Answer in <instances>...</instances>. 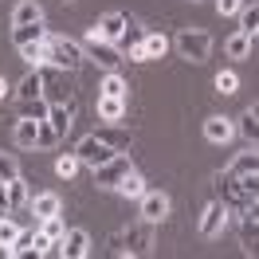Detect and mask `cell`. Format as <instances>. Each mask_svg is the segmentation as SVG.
I'll list each match as a JSON object with an SVG mask.
<instances>
[{
	"label": "cell",
	"mask_w": 259,
	"mask_h": 259,
	"mask_svg": "<svg viewBox=\"0 0 259 259\" xmlns=\"http://www.w3.org/2000/svg\"><path fill=\"white\" fill-rule=\"evenodd\" d=\"M16 24H44V8L35 4V0H20L16 12H12V28Z\"/></svg>",
	"instance_id": "obj_21"
},
{
	"label": "cell",
	"mask_w": 259,
	"mask_h": 259,
	"mask_svg": "<svg viewBox=\"0 0 259 259\" xmlns=\"http://www.w3.org/2000/svg\"><path fill=\"white\" fill-rule=\"evenodd\" d=\"M236 87H240L236 71H220V75H216V91H220V95H236Z\"/></svg>",
	"instance_id": "obj_36"
},
{
	"label": "cell",
	"mask_w": 259,
	"mask_h": 259,
	"mask_svg": "<svg viewBox=\"0 0 259 259\" xmlns=\"http://www.w3.org/2000/svg\"><path fill=\"white\" fill-rule=\"evenodd\" d=\"M98 95H110V98H126V79L118 71H106V79L98 87Z\"/></svg>",
	"instance_id": "obj_27"
},
{
	"label": "cell",
	"mask_w": 259,
	"mask_h": 259,
	"mask_svg": "<svg viewBox=\"0 0 259 259\" xmlns=\"http://www.w3.org/2000/svg\"><path fill=\"white\" fill-rule=\"evenodd\" d=\"M216 189L224 193V200L228 204H243L247 200V193H243V185H240V177L228 169V173H216Z\"/></svg>",
	"instance_id": "obj_14"
},
{
	"label": "cell",
	"mask_w": 259,
	"mask_h": 259,
	"mask_svg": "<svg viewBox=\"0 0 259 259\" xmlns=\"http://www.w3.org/2000/svg\"><path fill=\"white\" fill-rule=\"evenodd\" d=\"M118 193L126 196V200H142V196H146V181H142L134 169H130L126 177H122V185H118Z\"/></svg>",
	"instance_id": "obj_25"
},
{
	"label": "cell",
	"mask_w": 259,
	"mask_h": 259,
	"mask_svg": "<svg viewBox=\"0 0 259 259\" xmlns=\"http://www.w3.org/2000/svg\"><path fill=\"white\" fill-rule=\"evenodd\" d=\"M126 51H130V59H134V63H149V55H146L142 44H138V48H126Z\"/></svg>",
	"instance_id": "obj_43"
},
{
	"label": "cell",
	"mask_w": 259,
	"mask_h": 259,
	"mask_svg": "<svg viewBox=\"0 0 259 259\" xmlns=\"http://www.w3.org/2000/svg\"><path fill=\"white\" fill-rule=\"evenodd\" d=\"M236 130H240L251 146H259V118H255L251 110H243V118H240V126H236Z\"/></svg>",
	"instance_id": "obj_31"
},
{
	"label": "cell",
	"mask_w": 259,
	"mask_h": 259,
	"mask_svg": "<svg viewBox=\"0 0 259 259\" xmlns=\"http://www.w3.org/2000/svg\"><path fill=\"white\" fill-rule=\"evenodd\" d=\"M204 138H208L212 146H228L236 138V122L224 118V114H212V118H204Z\"/></svg>",
	"instance_id": "obj_8"
},
{
	"label": "cell",
	"mask_w": 259,
	"mask_h": 259,
	"mask_svg": "<svg viewBox=\"0 0 259 259\" xmlns=\"http://www.w3.org/2000/svg\"><path fill=\"white\" fill-rule=\"evenodd\" d=\"M12 138H16L20 149H35V142H39V122H35V118H20Z\"/></svg>",
	"instance_id": "obj_18"
},
{
	"label": "cell",
	"mask_w": 259,
	"mask_h": 259,
	"mask_svg": "<svg viewBox=\"0 0 259 259\" xmlns=\"http://www.w3.org/2000/svg\"><path fill=\"white\" fill-rule=\"evenodd\" d=\"M28 208H32L35 220H44V216H59L63 204H59V196H55V193H35L32 200H28Z\"/></svg>",
	"instance_id": "obj_17"
},
{
	"label": "cell",
	"mask_w": 259,
	"mask_h": 259,
	"mask_svg": "<svg viewBox=\"0 0 259 259\" xmlns=\"http://www.w3.org/2000/svg\"><path fill=\"white\" fill-rule=\"evenodd\" d=\"M240 8H243V0H216V12L220 16H240Z\"/></svg>",
	"instance_id": "obj_41"
},
{
	"label": "cell",
	"mask_w": 259,
	"mask_h": 259,
	"mask_svg": "<svg viewBox=\"0 0 259 259\" xmlns=\"http://www.w3.org/2000/svg\"><path fill=\"white\" fill-rule=\"evenodd\" d=\"M16 236H20V228H16V220H12V212H8V216L0 220V243H12Z\"/></svg>",
	"instance_id": "obj_38"
},
{
	"label": "cell",
	"mask_w": 259,
	"mask_h": 259,
	"mask_svg": "<svg viewBox=\"0 0 259 259\" xmlns=\"http://www.w3.org/2000/svg\"><path fill=\"white\" fill-rule=\"evenodd\" d=\"M126 24H130L126 12H106V16L98 20V32H102V39H110V44H122V35H126Z\"/></svg>",
	"instance_id": "obj_11"
},
{
	"label": "cell",
	"mask_w": 259,
	"mask_h": 259,
	"mask_svg": "<svg viewBox=\"0 0 259 259\" xmlns=\"http://www.w3.org/2000/svg\"><path fill=\"white\" fill-rule=\"evenodd\" d=\"M247 110H251V114H255V118H259V102H255V106H247Z\"/></svg>",
	"instance_id": "obj_46"
},
{
	"label": "cell",
	"mask_w": 259,
	"mask_h": 259,
	"mask_svg": "<svg viewBox=\"0 0 259 259\" xmlns=\"http://www.w3.org/2000/svg\"><path fill=\"white\" fill-rule=\"evenodd\" d=\"M232 173H236V177H247V173H259V149L251 146L247 153H236V161H232Z\"/></svg>",
	"instance_id": "obj_24"
},
{
	"label": "cell",
	"mask_w": 259,
	"mask_h": 259,
	"mask_svg": "<svg viewBox=\"0 0 259 259\" xmlns=\"http://www.w3.org/2000/svg\"><path fill=\"white\" fill-rule=\"evenodd\" d=\"M247 216H251V220H259V196H251V204H247Z\"/></svg>",
	"instance_id": "obj_44"
},
{
	"label": "cell",
	"mask_w": 259,
	"mask_h": 259,
	"mask_svg": "<svg viewBox=\"0 0 259 259\" xmlns=\"http://www.w3.org/2000/svg\"><path fill=\"white\" fill-rule=\"evenodd\" d=\"M87 51H91L98 63L106 67V71H118V67H122V48H118V44H110V39H102L98 24L87 32Z\"/></svg>",
	"instance_id": "obj_5"
},
{
	"label": "cell",
	"mask_w": 259,
	"mask_h": 259,
	"mask_svg": "<svg viewBox=\"0 0 259 259\" xmlns=\"http://www.w3.org/2000/svg\"><path fill=\"white\" fill-rule=\"evenodd\" d=\"M177 51H181V59H189V63H204L212 51V35L200 32V28H185L177 35Z\"/></svg>",
	"instance_id": "obj_4"
},
{
	"label": "cell",
	"mask_w": 259,
	"mask_h": 259,
	"mask_svg": "<svg viewBox=\"0 0 259 259\" xmlns=\"http://www.w3.org/2000/svg\"><path fill=\"white\" fill-rule=\"evenodd\" d=\"M12 177H20L16 157H12V153H0V181H12Z\"/></svg>",
	"instance_id": "obj_39"
},
{
	"label": "cell",
	"mask_w": 259,
	"mask_h": 259,
	"mask_svg": "<svg viewBox=\"0 0 259 259\" xmlns=\"http://www.w3.org/2000/svg\"><path fill=\"white\" fill-rule=\"evenodd\" d=\"M4 95H8V82H4V79H0V98H4Z\"/></svg>",
	"instance_id": "obj_45"
},
{
	"label": "cell",
	"mask_w": 259,
	"mask_h": 259,
	"mask_svg": "<svg viewBox=\"0 0 259 259\" xmlns=\"http://www.w3.org/2000/svg\"><path fill=\"white\" fill-rule=\"evenodd\" d=\"M48 110H51L48 98H24V102H20V118H35V122H44Z\"/></svg>",
	"instance_id": "obj_26"
},
{
	"label": "cell",
	"mask_w": 259,
	"mask_h": 259,
	"mask_svg": "<svg viewBox=\"0 0 259 259\" xmlns=\"http://www.w3.org/2000/svg\"><path fill=\"white\" fill-rule=\"evenodd\" d=\"M48 39V32L39 28V24H16L12 28V44L16 48H24V44H44Z\"/></svg>",
	"instance_id": "obj_22"
},
{
	"label": "cell",
	"mask_w": 259,
	"mask_h": 259,
	"mask_svg": "<svg viewBox=\"0 0 259 259\" xmlns=\"http://www.w3.org/2000/svg\"><path fill=\"white\" fill-rule=\"evenodd\" d=\"M247 51H251V35L247 32H236L228 39V55H232V59H247Z\"/></svg>",
	"instance_id": "obj_29"
},
{
	"label": "cell",
	"mask_w": 259,
	"mask_h": 259,
	"mask_svg": "<svg viewBox=\"0 0 259 259\" xmlns=\"http://www.w3.org/2000/svg\"><path fill=\"white\" fill-rule=\"evenodd\" d=\"M228 224V208L220 204V200H212L208 208H204V216H200V236L204 240H212V236H220V228Z\"/></svg>",
	"instance_id": "obj_9"
},
{
	"label": "cell",
	"mask_w": 259,
	"mask_h": 259,
	"mask_svg": "<svg viewBox=\"0 0 259 259\" xmlns=\"http://www.w3.org/2000/svg\"><path fill=\"white\" fill-rule=\"evenodd\" d=\"M20 55H24L32 67H44V63H48V44H24Z\"/></svg>",
	"instance_id": "obj_32"
},
{
	"label": "cell",
	"mask_w": 259,
	"mask_h": 259,
	"mask_svg": "<svg viewBox=\"0 0 259 259\" xmlns=\"http://www.w3.org/2000/svg\"><path fill=\"white\" fill-rule=\"evenodd\" d=\"M240 185H243V193H247V200H251V196H259V173H247V177H240Z\"/></svg>",
	"instance_id": "obj_42"
},
{
	"label": "cell",
	"mask_w": 259,
	"mask_h": 259,
	"mask_svg": "<svg viewBox=\"0 0 259 259\" xmlns=\"http://www.w3.org/2000/svg\"><path fill=\"white\" fill-rule=\"evenodd\" d=\"M32 240H35V232H20L16 240H12V251H16V255H28V251H32Z\"/></svg>",
	"instance_id": "obj_40"
},
{
	"label": "cell",
	"mask_w": 259,
	"mask_h": 259,
	"mask_svg": "<svg viewBox=\"0 0 259 259\" xmlns=\"http://www.w3.org/2000/svg\"><path fill=\"white\" fill-rule=\"evenodd\" d=\"M95 138H98V142H106L110 149H118V153H126V149H130V134L118 126V122H102V126L95 130Z\"/></svg>",
	"instance_id": "obj_12"
},
{
	"label": "cell",
	"mask_w": 259,
	"mask_h": 259,
	"mask_svg": "<svg viewBox=\"0 0 259 259\" xmlns=\"http://www.w3.org/2000/svg\"><path fill=\"white\" fill-rule=\"evenodd\" d=\"M142 216L153 220V224H161L165 216H169V196L165 193H149L146 189V196H142Z\"/></svg>",
	"instance_id": "obj_13"
},
{
	"label": "cell",
	"mask_w": 259,
	"mask_h": 259,
	"mask_svg": "<svg viewBox=\"0 0 259 259\" xmlns=\"http://www.w3.org/2000/svg\"><path fill=\"white\" fill-rule=\"evenodd\" d=\"M0 185H4V181H0Z\"/></svg>",
	"instance_id": "obj_49"
},
{
	"label": "cell",
	"mask_w": 259,
	"mask_h": 259,
	"mask_svg": "<svg viewBox=\"0 0 259 259\" xmlns=\"http://www.w3.org/2000/svg\"><path fill=\"white\" fill-rule=\"evenodd\" d=\"M153 251V220H138L122 232V255H149Z\"/></svg>",
	"instance_id": "obj_3"
},
{
	"label": "cell",
	"mask_w": 259,
	"mask_h": 259,
	"mask_svg": "<svg viewBox=\"0 0 259 259\" xmlns=\"http://www.w3.org/2000/svg\"><path fill=\"white\" fill-rule=\"evenodd\" d=\"M122 114H126V98L98 95V118L102 122H122Z\"/></svg>",
	"instance_id": "obj_19"
},
{
	"label": "cell",
	"mask_w": 259,
	"mask_h": 259,
	"mask_svg": "<svg viewBox=\"0 0 259 259\" xmlns=\"http://www.w3.org/2000/svg\"><path fill=\"white\" fill-rule=\"evenodd\" d=\"M87 251H91V236H87L82 228L63 232V255H67V259H82Z\"/></svg>",
	"instance_id": "obj_15"
},
{
	"label": "cell",
	"mask_w": 259,
	"mask_h": 259,
	"mask_svg": "<svg viewBox=\"0 0 259 259\" xmlns=\"http://www.w3.org/2000/svg\"><path fill=\"white\" fill-rule=\"evenodd\" d=\"M16 98H20V102H24V98H44V79H39V71H35V67L24 75V82L16 87Z\"/></svg>",
	"instance_id": "obj_23"
},
{
	"label": "cell",
	"mask_w": 259,
	"mask_h": 259,
	"mask_svg": "<svg viewBox=\"0 0 259 259\" xmlns=\"http://www.w3.org/2000/svg\"><path fill=\"white\" fill-rule=\"evenodd\" d=\"M44 44H48V63L63 67V71H79L82 67V48L75 39H67V35H48Z\"/></svg>",
	"instance_id": "obj_2"
},
{
	"label": "cell",
	"mask_w": 259,
	"mask_h": 259,
	"mask_svg": "<svg viewBox=\"0 0 259 259\" xmlns=\"http://www.w3.org/2000/svg\"><path fill=\"white\" fill-rule=\"evenodd\" d=\"M4 193H8V212L28 208V200H32V193H28V181H24V177L4 181Z\"/></svg>",
	"instance_id": "obj_16"
},
{
	"label": "cell",
	"mask_w": 259,
	"mask_h": 259,
	"mask_svg": "<svg viewBox=\"0 0 259 259\" xmlns=\"http://www.w3.org/2000/svg\"><path fill=\"white\" fill-rule=\"evenodd\" d=\"M142 39H146V32H142V28L130 20V24H126V35H122V44H118V48H138Z\"/></svg>",
	"instance_id": "obj_37"
},
{
	"label": "cell",
	"mask_w": 259,
	"mask_h": 259,
	"mask_svg": "<svg viewBox=\"0 0 259 259\" xmlns=\"http://www.w3.org/2000/svg\"><path fill=\"white\" fill-rule=\"evenodd\" d=\"M35 71L44 79V98L48 102H71L75 98V82H71L75 71H63V67H55V63H44V67H35Z\"/></svg>",
	"instance_id": "obj_1"
},
{
	"label": "cell",
	"mask_w": 259,
	"mask_h": 259,
	"mask_svg": "<svg viewBox=\"0 0 259 259\" xmlns=\"http://www.w3.org/2000/svg\"><path fill=\"white\" fill-rule=\"evenodd\" d=\"M126 173H130V157H126V153H114L106 165H98V169H95V185H98V189H118Z\"/></svg>",
	"instance_id": "obj_7"
},
{
	"label": "cell",
	"mask_w": 259,
	"mask_h": 259,
	"mask_svg": "<svg viewBox=\"0 0 259 259\" xmlns=\"http://www.w3.org/2000/svg\"><path fill=\"white\" fill-rule=\"evenodd\" d=\"M79 165H82V161H79V157H75V153H63V157L55 161V173L71 181V177H75V173H79Z\"/></svg>",
	"instance_id": "obj_35"
},
{
	"label": "cell",
	"mask_w": 259,
	"mask_h": 259,
	"mask_svg": "<svg viewBox=\"0 0 259 259\" xmlns=\"http://www.w3.org/2000/svg\"><path fill=\"white\" fill-rule=\"evenodd\" d=\"M240 247H243V255H259V220H243L240 224Z\"/></svg>",
	"instance_id": "obj_20"
},
{
	"label": "cell",
	"mask_w": 259,
	"mask_h": 259,
	"mask_svg": "<svg viewBox=\"0 0 259 259\" xmlns=\"http://www.w3.org/2000/svg\"><path fill=\"white\" fill-rule=\"evenodd\" d=\"M255 28H259V4H243L240 8V32L255 35Z\"/></svg>",
	"instance_id": "obj_30"
},
{
	"label": "cell",
	"mask_w": 259,
	"mask_h": 259,
	"mask_svg": "<svg viewBox=\"0 0 259 259\" xmlns=\"http://www.w3.org/2000/svg\"><path fill=\"white\" fill-rule=\"evenodd\" d=\"M48 122L59 130V138H67V134H71V126H75V98H71V102H51Z\"/></svg>",
	"instance_id": "obj_10"
},
{
	"label": "cell",
	"mask_w": 259,
	"mask_h": 259,
	"mask_svg": "<svg viewBox=\"0 0 259 259\" xmlns=\"http://www.w3.org/2000/svg\"><path fill=\"white\" fill-rule=\"evenodd\" d=\"M59 142H63V138H59V130L44 118V122H39V142H35V146H39V149H51V146H59Z\"/></svg>",
	"instance_id": "obj_33"
},
{
	"label": "cell",
	"mask_w": 259,
	"mask_h": 259,
	"mask_svg": "<svg viewBox=\"0 0 259 259\" xmlns=\"http://www.w3.org/2000/svg\"><path fill=\"white\" fill-rule=\"evenodd\" d=\"M114 153H118V149H110L106 142H98L95 134H87V138H82L79 146H75V157H79L82 165H91V169H98V165H106V161L114 157Z\"/></svg>",
	"instance_id": "obj_6"
},
{
	"label": "cell",
	"mask_w": 259,
	"mask_h": 259,
	"mask_svg": "<svg viewBox=\"0 0 259 259\" xmlns=\"http://www.w3.org/2000/svg\"><path fill=\"white\" fill-rule=\"evenodd\" d=\"M39 232H44V236H48V240H63V220H59V216H44V220H39Z\"/></svg>",
	"instance_id": "obj_34"
},
{
	"label": "cell",
	"mask_w": 259,
	"mask_h": 259,
	"mask_svg": "<svg viewBox=\"0 0 259 259\" xmlns=\"http://www.w3.org/2000/svg\"><path fill=\"white\" fill-rule=\"evenodd\" d=\"M4 216H8V208H4V204H0V220H4Z\"/></svg>",
	"instance_id": "obj_47"
},
{
	"label": "cell",
	"mask_w": 259,
	"mask_h": 259,
	"mask_svg": "<svg viewBox=\"0 0 259 259\" xmlns=\"http://www.w3.org/2000/svg\"><path fill=\"white\" fill-rule=\"evenodd\" d=\"M255 39H259V28H255Z\"/></svg>",
	"instance_id": "obj_48"
},
{
	"label": "cell",
	"mask_w": 259,
	"mask_h": 259,
	"mask_svg": "<svg viewBox=\"0 0 259 259\" xmlns=\"http://www.w3.org/2000/svg\"><path fill=\"white\" fill-rule=\"evenodd\" d=\"M142 48H146L149 59H161L165 51H169V39H165L161 32H146V39H142Z\"/></svg>",
	"instance_id": "obj_28"
}]
</instances>
